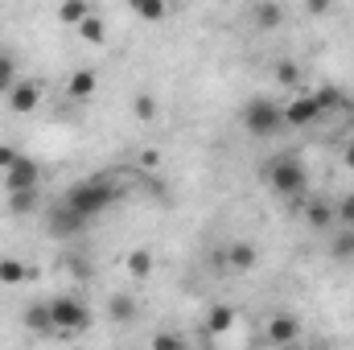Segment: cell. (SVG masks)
I'll return each instance as SVG.
<instances>
[{
	"mask_svg": "<svg viewBox=\"0 0 354 350\" xmlns=\"http://www.w3.org/2000/svg\"><path fill=\"white\" fill-rule=\"evenodd\" d=\"M128 272H132L136 280H145V276L153 272V252H149V248H136V252H128Z\"/></svg>",
	"mask_w": 354,
	"mask_h": 350,
	"instance_id": "obj_23",
	"label": "cell"
},
{
	"mask_svg": "<svg viewBox=\"0 0 354 350\" xmlns=\"http://www.w3.org/2000/svg\"><path fill=\"white\" fill-rule=\"evenodd\" d=\"M107 317L120 322V326L136 322V297H132V293H111V297H107Z\"/></svg>",
	"mask_w": 354,
	"mask_h": 350,
	"instance_id": "obj_13",
	"label": "cell"
},
{
	"mask_svg": "<svg viewBox=\"0 0 354 350\" xmlns=\"http://www.w3.org/2000/svg\"><path fill=\"white\" fill-rule=\"evenodd\" d=\"M66 268H71V276H79V280H87V276H91L87 260H66Z\"/></svg>",
	"mask_w": 354,
	"mask_h": 350,
	"instance_id": "obj_31",
	"label": "cell"
},
{
	"mask_svg": "<svg viewBox=\"0 0 354 350\" xmlns=\"http://www.w3.org/2000/svg\"><path fill=\"white\" fill-rule=\"evenodd\" d=\"M276 83H280V87H297V83H301V66H297L292 58H280V62H276Z\"/></svg>",
	"mask_w": 354,
	"mask_h": 350,
	"instance_id": "obj_25",
	"label": "cell"
},
{
	"mask_svg": "<svg viewBox=\"0 0 354 350\" xmlns=\"http://www.w3.org/2000/svg\"><path fill=\"white\" fill-rule=\"evenodd\" d=\"M227 272H252L256 264H260V252H256V243H248V239H235L227 252Z\"/></svg>",
	"mask_w": 354,
	"mask_h": 350,
	"instance_id": "obj_11",
	"label": "cell"
},
{
	"mask_svg": "<svg viewBox=\"0 0 354 350\" xmlns=\"http://www.w3.org/2000/svg\"><path fill=\"white\" fill-rule=\"evenodd\" d=\"M37 181H41V165H37L33 157H25V153H21V157L12 161V169L4 174V190H8V194H21V190H37Z\"/></svg>",
	"mask_w": 354,
	"mask_h": 350,
	"instance_id": "obj_6",
	"label": "cell"
},
{
	"mask_svg": "<svg viewBox=\"0 0 354 350\" xmlns=\"http://www.w3.org/2000/svg\"><path fill=\"white\" fill-rule=\"evenodd\" d=\"M21 322H25V330H29V334H37V338H46V334H58V330H54L50 301H33V305H25Z\"/></svg>",
	"mask_w": 354,
	"mask_h": 350,
	"instance_id": "obj_10",
	"label": "cell"
},
{
	"mask_svg": "<svg viewBox=\"0 0 354 350\" xmlns=\"http://www.w3.org/2000/svg\"><path fill=\"white\" fill-rule=\"evenodd\" d=\"M231 326H235V309H231V305H210V313H206V322H202L206 338H218V334H227Z\"/></svg>",
	"mask_w": 354,
	"mask_h": 350,
	"instance_id": "obj_14",
	"label": "cell"
},
{
	"mask_svg": "<svg viewBox=\"0 0 354 350\" xmlns=\"http://www.w3.org/2000/svg\"><path fill=\"white\" fill-rule=\"evenodd\" d=\"M95 95V71H75L71 75V83H66V99H75V103H83Z\"/></svg>",
	"mask_w": 354,
	"mask_h": 350,
	"instance_id": "obj_18",
	"label": "cell"
},
{
	"mask_svg": "<svg viewBox=\"0 0 354 350\" xmlns=\"http://www.w3.org/2000/svg\"><path fill=\"white\" fill-rule=\"evenodd\" d=\"M132 116H136V120H145V124H149V120H157V99L140 91V95L132 99Z\"/></svg>",
	"mask_w": 354,
	"mask_h": 350,
	"instance_id": "obj_26",
	"label": "cell"
},
{
	"mask_svg": "<svg viewBox=\"0 0 354 350\" xmlns=\"http://www.w3.org/2000/svg\"><path fill=\"white\" fill-rule=\"evenodd\" d=\"M115 198H120V190H115L107 177H87V181H75V185L62 194V202H66L71 210H79L87 223L95 219V214H103Z\"/></svg>",
	"mask_w": 354,
	"mask_h": 350,
	"instance_id": "obj_2",
	"label": "cell"
},
{
	"mask_svg": "<svg viewBox=\"0 0 354 350\" xmlns=\"http://www.w3.org/2000/svg\"><path fill=\"white\" fill-rule=\"evenodd\" d=\"M309 12H313V17H322V12H330V4H326V0H313V4H309Z\"/></svg>",
	"mask_w": 354,
	"mask_h": 350,
	"instance_id": "obj_33",
	"label": "cell"
},
{
	"mask_svg": "<svg viewBox=\"0 0 354 350\" xmlns=\"http://www.w3.org/2000/svg\"><path fill=\"white\" fill-rule=\"evenodd\" d=\"M83 227H87V219L79 214V210H71L62 198L46 210V231L54 235V239H71V235H83Z\"/></svg>",
	"mask_w": 354,
	"mask_h": 350,
	"instance_id": "obj_5",
	"label": "cell"
},
{
	"mask_svg": "<svg viewBox=\"0 0 354 350\" xmlns=\"http://www.w3.org/2000/svg\"><path fill=\"white\" fill-rule=\"evenodd\" d=\"M239 120H243V128H248L256 140H268V136H276V132L284 128V107H280L276 99H268V95H256V99L243 103Z\"/></svg>",
	"mask_w": 354,
	"mask_h": 350,
	"instance_id": "obj_3",
	"label": "cell"
},
{
	"mask_svg": "<svg viewBox=\"0 0 354 350\" xmlns=\"http://www.w3.org/2000/svg\"><path fill=\"white\" fill-rule=\"evenodd\" d=\"M334 219H338L342 227H351V231H354V194H346V198L334 206Z\"/></svg>",
	"mask_w": 354,
	"mask_h": 350,
	"instance_id": "obj_28",
	"label": "cell"
},
{
	"mask_svg": "<svg viewBox=\"0 0 354 350\" xmlns=\"http://www.w3.org/2000/svg\"><path fill=\"white\" fill-rule=\"evenodd\" d=\"M317 120H322V107H317L313 91L284 103V128H309V124H317Z\"/></svg>",
	"mask_w": 354,
	"mask_h": 350,
	"instance_id": "obj_7",
	"label": "cell"
},
{
	"mask_svg": "<svg viewBox=\"0 0 354 350\" xmlns=\"http://www.w3.org/2000/svg\"><path fill=\"white\" fill-rule=\"evenodd\" d=\"M17 157H21V153H17V149H12V145H0V174H8V169H12V161H17Z\"/></svg>",
	"mask_w": 354,
	"mask_h": 350,
	"instance_id": "obj_30",
	"label": "cell"
},
{
	"mask_svg": "<svg viewBox=\"0 0 354 350\" xmlns=\"http://www.w3.org/2000/svg\"><path fill=\"white\" fill-rule=\"evenodd\" d=\"M252 17H256V25H260V29H276V25L284 21V8H280V4H272V0H260V4L252 8Z\"/></svg>",
	"mask_w": 354,
	"mask_h": 350,
	"instance_id": "obj_20",
	"label": "cell"
},
{
	"mask_svg": "<svg viewBox=\"0 0 354 350\" xmlns=\"http://www.w3.org/2000/svg\"><path fill=\"white\" fill-rule=\"evenodd\" d=\"M87 17H91V4H87V0H66V4L58 8V21H62V25H71V29H79Z\"/></svg>",
	"mask_w": 354,
	"mask_h": 350,
	"instance_id": "obj_19",
	"label": "cell"
},
{
	"mask_svg": "<svg viewBox=\"0 0 354 350\" xmlns=\"http://www.w3.org/2000/svg\"><path fill=\"white\" fill-rule=\"evenodd\" d=\"M25 276H29L25 260H17V256H0V284H21Z\"/></svg>",
	"mask_w": 354,
	"mask_h": 350,
	"instance_id": "obj_21",
	"label": "cell"
},
{
	"mask_svg": "<svg viewBox=\"0 0 354 350\" xmlns=\"http://www.w3.org/2000/svg\"><path fill=\"white\" fill-rule=\"evenodd\" d=\"M165 4L161 0H132V17H140V21H165Z\"/></svg>",
	"mask_w": 354,
	"mask_h": 350,
	"instance_id": "obj_22",
	"label": "cell"
},
{
	"mask_svg": "<svg viewBox=\"0 0 354 350\" xmlns=\"http://www.w3.org/2000/svg\"><path fill=\"white\" fill-rule=\"evenodd\" d=\"M313 99H317V107H322V116L326 111H351V103H346V95L334 87V83H326V87L313 91Z\"/></svg>",
	"mask_w": 354,
	"mask_h": 350,
	"instance_id": "obj_17",
	"label": "cell"
},
{
	"mask_svg": "<svg viewBox=\"0 0 354 350\" xmlns=\"http://www.w3.org/2000/svg\"><path fill=\"white\" fill-rule=\"evenodd\" d=\"M0 54H4V50H0Z\"/></svg>",
	"mask_w": 354,
	"mask_h": 350,
	"instance_id": "obj_34",
	"label": "cell"
},
{
	"mask_svg": "<svg viewBox=\"0 0 354 350\" xmlns=\"http://www.w3.org/2000/svg\"><path fill=\"white\" fill-rule=\"evenodd\" d=\"M153 350H185V338L174 330H161V334H153Z\"/></svg>",
	"mask_w": 354,
	"mask_h": 350,
	"instance_id": "obj_27",
	"label": "cell"
},
{
	"mask_svg": "<svg viewBox=\"0 0 354 350\" xmlns=\"http://www.w3.org/2000/svg\"><path fill=\"white\" fill-rule=\"evenodd\" d=\"M305 223H309V231H334V206L326 202V198H309L305 202Z\"/></svg>",
	"mask_w": 354,
	"mask_h": 350,
	"instance_id": "obj_12",
	"label": "cell"
},
{
	"mask_svg": "<svg viewBox=\"0 0 354 350\" xmlns=\"http://www.w3.org/2000/svg\"><path fill=\"white\" fill-rule=\"evenodd\" d=\"M37 210H41V194H37V190H21V194H8V214H12V219L37 214Z\"/></svg>",
	"mask_w": 354,
	"mask_h": 350,
	"instance_id": "obj_16",
	"label": "cell"
},
{
	"mask_svg": "<svg viewBox=\"0 0 354 350\" xmlns=\"http://www.w3.org/2000/svg\"><path fill=\"white\" fill-rule=\"evenodd\" d=\"M264 338L272 342V347H288V342L301 338V322H297L292 313H276V317H268Z\"/></svg>",
	"mask_w": 354,
	"mask_h": 350,
	"instance_id": "obj_9",
	"label": "cell"
},
{
	"mask_svg": "<svg viewBox=\"0 0 354 350\" xmlns=\"http://www.w3.org/2000/svg\"><path fill=\"white\" fill-rule=\"evenodd\" d=\"M37 103H41V83L37 79H17L12 91H8V111L12 116H29V111H37Z\"/></svg>",
	"mask_w": 354,
	"mask_h": 350,
	"instance_id": "obj_8",
	"label": "cell"
},
{
	"mask_svg": "<svg viewBox=\"0 0 354 350\" xmlns=\"http://www.w3.org/2000/svg\"><path fill=\"white\" fill-rule=\"evenodd\" d=\"M342 165H346V169H354V140L342 149Z\"/></svg>",
	"mask_w": 354,
	"mask_h": 350,
	"instance_id": "obj_32",
	"label": "cell"
},
{
	"mask_svg": "<svg viewBox=\"0 0 354 350\" xmlns=\"http://www.w3.org/2000/svg\"><path fill=\"white\" fill-rule=\"evenodd\" d=\"M260 174H264L268 190L280 194V198H305V190H309V174H305V165H301L297 153H276V157H268Z\"/></svg>",
	"mask_w": 354,
	"mask_h": 350,
	"instance_id": "obj_1",
	"label": "cell"
},
{
	"mask_svg": "<svg viewBox=\"0 0 354 350\" xmlns=\"http://www.w3.org/2000/svg\"><path fill=\"white\" fill-rule=\"evenodd\" d=\"M12 83H17V79H12V58H8V54H0V95H8Z\"/></svg>",
	"mask_w": 354,
	"mask_h": 350,
	"instance_id": "obj_29",
	"label": "cell"
},
{
	"mask_svg": "<svg viewBox=\"0 0 354 350\" xmlns=\"http://www.w3.org/2000/svg\"><path fill=\"white\" fill-rule=\"evenodd\" d=\"M50 313H54V330H58V334H87L91 326H95L87 301L75 297V293L54 297V301H50Z\"/></svg>",
	"mask_w": 354,
	"mask_h": 350,
	"instance_id": "obj_4",
	"label": "cell"
},
{
	"mask_svg": "<svg viewBox=\"0 0 354 350\" xmlns=\"http://www.w3.org/2000/svg\"><path fill=\"white\" fill-rule=\"evenodd\" d=\"M79 37H83L87 46H103V37H107V29H103V21H99V17L91 12L87 21L79 25Z\"/></svg>",
	"mask_w": 354,
	"mask_h": 350,
	"instance_id": "obj_24",
	"label": "cell"
},
{
	"mask_svg": "<svg viewBox=\"0 0 354 350\" xmlns=\"http://www.w3.org/2000/svg\"><path fill=\"white\" fill-rule=\"evenodd\" d=\"M330 260L354 264V231L351 227H338V231L330 235Z\"/></svg>",
	"mask_w": 354,
	"mask_h": 350,
	"instance_id": "obj_15",
	"label": "cell"
}]
</instances>
